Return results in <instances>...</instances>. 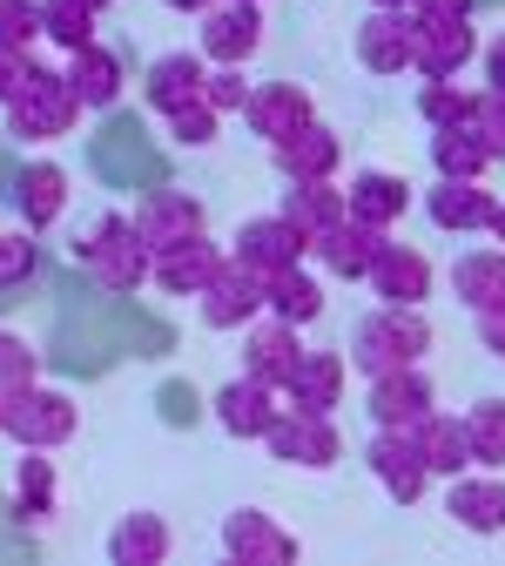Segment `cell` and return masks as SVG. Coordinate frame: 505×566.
<instances>
[{
    "instance_id": "cell-1",
    "label": "cell",
    "mask_w": 505,
    "mask_h": 566,
    "mask_svg": "<svg viewBox=\"0 0 505 566\" xmlns=\"http://www.w3.org/2000/svg\"><path fill=\"white\" fill-rule=\"evenodd\" d=\"M75 256H82V270H88L95 283H108L115 297L141 291V283H149V270H156V250L141 243V230H135L128 209H102V217L75 237Z\"/></svg>"
},
{
    "instance_id": "cell-2",
    "label": "cell",
    "mask_w": 505,
    "mask_h": 566,
    "mask_svg": "<svg viewBox=\"0 0 505 566\" xmlns=\"http://www.w3.org/2000/svg\"><path fill=\"white\" fill-rule=\"evenodd\" d=\"M424 350H431V317L418 304H378V311L357 317V331H350V365L365 378L424 365Z\"/></svg>"
},
{
    "instance_id": "cell-3",
    "label": "cell",
    "mask_w": 505,
    "mask_h": 566,
    "mask_svg": "<svg viewBox=\"0 0 505 566\" xmlns=\"http://www.w3.org/2000/svg\"><path fill=\"white\" fill-rule=\"evenodd\" d=\"M0 115H8V135L14 142H61V135H75V122L88 108L75 102L67 75H54L48 61H28V75L14 82L8 102H0Z\"/></svg>"
},
{
    "instance_id": "cell-4",
    "label": "cell",
    "mask_w": 505,
    "mask_h": 566,
    "mask_svg": "<svg viewBox=\"0 0 505 566\" xmlns=\"http://www.w3.org/2000/svg\"><path fill=\"white\" fill-rule=\"evenodd\" d=\"M75 424H82L75 398H67V391H54V385H41V378L0 398V432H8L21 452H28V446H41V452H61L67 439H75Z\"/></svg>"
},
{
    "instance_id": "cell-5",
    "label": "cell",
    "mask_w": 505,
    "mask_h": 566,
    "mask_svg": "<svg viewBox=\"0 0 505 566\" xmlns=\"http://www.w3.org/2000/svg\"><path fill=\"white\" fill-rule=\"evenodd\" d=\"M478 54V28L465 14H418L411 8V75L439 82V75H465Z\"/></svg>"
},
{
    "instance_id": "cell-6",
    "label": "cell",
    "mask_w": 505,
    "mask_h": 566,
    "mask_svg": "<svg viewBox=\"0 0 505 566\" xmlns=\"http://www.w3.org/2000/svg\"><path fill=\"white\" fill-rule=\"evenodd\" d=\"M263 446H270V459L297 465V472H330L344 459V439H337L330 411H291V405L276 411V424L263 432Z\"/></svg>"
},
{
    "instance_id": "cell-7",
    "label": "cell",
    "mask_w": 505,
    "mask_h": 566,
    "mask_svg": "<svg viewBox=\"0 0 505 566\" xmlns=\"http://www.w3.org/2000/svg\"><path fill=\"white\" fill-rule=\"evenodd\" d=\"M196 21H202L196 48H202L209 67H243L263 48V8H256V0H209Z\"/></svg>"
},
{
    "instance_id": "cell-8",
    "label": "cell",
    "mask_w": 505,
    "mask_h": 566,
    "mask_svg": "<svg viewBox=\"0 0 505 566\" xmlns=\"http://www.w3.org/2000/svg\"><path fill=\"white\" fill-rule=\"evenodd\" d=\"M128 217H135V230H141V243H149V250H169V243H189V237L209 230L202 202L189 189H141Z\"/></svg>"
},
{
    "instance_id": "cell-9",
    "label": "cell",
    "mask_w": 505,
    "mask_h": 566,
    "mask_svg": "<svg viewBox=\"0 0 505 566\" xmlns=\"http://www.w3.org/2000/svg\"><path fill=\"white\" fill-rule=\"evenodd\" d=\"M196 317H202L209 331H243L250 317H263V276L230 256L223 270L209 276V291L196 297Z\"/></svg>"
},
{
    "instance_id": "cell-10",
    "label": "cell",
    "mask_w": 505,
    "mask_h": 566,
    "mask_svg": "<svg viewBox=\"0 0 505 566\" xmlns=\"http://www.w3.org/2000/svg\"><path fill=\"white\" fill-rule=\"evenodd\" d=\"M230 256H236V263H250L256 276H270V270H291V263H304V256H311V237H304L291 217H283V209H270V217H250V223L236 230Z\"/></svg>"
},
{
    "instance_id": "cell-11",
    "label": "cell",
    "mask_w": 505,
    "mask_h": 566,
    "mask_svg": "<svg viewBox=\"0 0 505 566\" xmlns=\"http://www.w3.org/2000/svg\"><path fill=\"white\" fill-rule=\"evenodd\" d=\"M431 405H439V385H431L424 365H404V371H378L371 378V424H378V432H411Z\"/></svg>"
},
{
    "instance_id": "cell-12",
    "label": "cell",
    "mask_w": 505,
    "mask_h": 566,
    "mask_svg": "<svg viewBox=\"0 0 505 566\" xmlns=\"http://www.w3.org/2000/svg\"><path fill=\"white\" fill-rule=\"evenodd\" d=\"M350 54L378 82L385 75H411V8H371L365 28H357V41H350Z\"/></svg>"
},
{
    "instance_id": "cell-13",
    "label": "cell",
    "mask_w": 505,
    "mask_h": 566,
    "mask_svg": "<svg viewBox=\"0 0 505 566\" xmlns=\"http://www.w3.org/2000/svg\"><path fill=\"white\" fill-rule=\"evenodd\" d=\"M492 209H498V196L485 189V176H439V182H431V196H424L431 230H452V237L485 230Z\"/></svg>"
},
{
    "instance_id": "cell-14",
    "label": "cell",
    "mask_w": 505,
    "mask_h": 566,
    "mask_svg": "<svg viewBox=\"0 0 505 566\" xmlns=\"http://www.w3.org/2000/svg\"><path fill=\"white\" fill-rule=\"evenodd\" d=\"M223 559H230V566H291V559H297V539L283 533L270 513L236 506V513L223 520Z\"/></svg>"
},
{
    "instance_id": "cell-15",
    "label": "cell",
    "mask_w": 505,
    "mask_h": 566,
    "mask_svg": "<svg viewBox=\"0 0 505 566\" xmlns=\"http://www.w3.org/2000/svg\"><path fill=\"white\" fill-rule=\"evenodd\" d=\"M276 411H283V391L250 378V371H236L230 385H215V424H223L230 439H263L276 424Z\"/></svg>"
},
{
    "instance_id": "cell-16",
    "label": "cell",
    "mask_w": 505,
    "mask_h": 566,
    "mask_svg": "<svg viewBox=\"0 0 505 566\" xmlns=\"http://www.w3.org/2000/svg\"><path fill=\"white\" fill-rule=\"evenodd\" d=\"M243 122H250V135H263L270 149H276V142H291L297 128H311L317 108H311V95L297 82H256L250 102H243Z\"/></svg>"
},
{
    "instance_id": "cell-17",
    "label": "cell",
    "mask_w": 505,
    "mask_h": 566,
    "mask_svg": "<svg viewBox=\"0 0 505 566\" xmlns=\"http://www.w3.org/2000/svg\"><path fill=\"white\" fill-rule=\"evenodd\" d=\"M365 283L378 291V304H424L431 297V256L418 243H391L385 237L371 270H365Z\"/></svg>"
},
{
    "instance_id": "cell-18",
    "label": "cell",
    "mask_w": 505,
    "mask_h": 566,
    "mask_svg": "<svg viewBox=\"0 0 505 566\" xmlns=\"http://www.w3.org/2000/svg\"><path fill=\"white\" fill-rule=\"evenodd\" d=\"M243 371L250 378H263V385H276L283 391V378L297 371V358H304V344H297V324H283V317H250L243 324Z\"/></svg>"
},
{
    "instance_id": "cell-19",
    "label": "cell",
    "mask_w": 505,
    "mask_h": 566,
    "mask_svg": "<svg viewBox=\"0 0 505 566\" xmlns=\"http://www.w3.org/2000/svg\"><path fill=\"white\" fill-rule=\"evenodd\" d=\"M230 263V250H215L209 243V230L202 237H189V243H169V250H156V270H149V283H162L169 297H202L209 291V276Z\"/></svg>"
},
{
    "instance_id": "cell-20",
    "label": "cell",
    "mask_w": 505,
    "mask_h": 566,
    "mask_svg": "<svg viewBox=\"0 0 505 566\" xmlns=\"http://www.w3.org/2000/svg\"><path fill=\"white\" fill-rule=\"evenodd\" d=\"M344 385H350V358H337V350H304L297 371L283 378V405L291 411H337Z\"/></svg>"
},
{
    "instance_id": "cell-21",
    "label": "cell",
    "mask_w": 505,
    "mask_h": 566,
    "mask_svg": "<svg viewBox=\"0 0 505 566\" xmlns=\"http://www.w3.org/2000/svg\"><path fill=\"white\" fill-rule=\"evenodd\" d=\"M371 472H378V485L391 492L398 506H418L424 485H431V465L418 459L411 432H371Z\"/></svg>"
},
{
    "instance_id": "cell-22",
    "label": "cell",
    "mask_w": 505,
    "mask_h": 566,
    "mask_svg": "<svg viewBox=\"0 0 505 566\" xmlns=\"http://www.w3.org/2000/svg\"><path fill=\"white\" fill-rule=\"evenodd\" d=\"M445 513H452L465 533H478V539L505 533V479H498V472H459V479L445 485Z\"/></svg>"
},
{
    "instance_id": "cell-23",
    "label": "cell",
    "mask_w": 505,
    "mask_h": 566,
    "mask_svg": "<svg viewBox=\"0 0 505 566\" xmlns=\"http://www.w3.org/2000/svg\"><path fill=\"white\" fill-rule=\"evenodd\" d=\"M404 209H411V182L391 176V169H357L350 189H344V217L371 223V230H391Z\"/></svg>"
},
{
    "instance_id": "cell-24",
    "label": "cell",
    "mask_w": 505,
    "mask_h": 566,
    "mask_svg": "<svg viewBox=\"0 0 505 566\" xmlns=\"http://www.w3.org/2000/svg\"><path fill=\"white\" fill-rule=\"evenodd\" d=\"M61 75H67V88H75V102H82V108H115V102H122V88H128V82H122V54H115V48H102V41L75 48Z\"/></svg>"
},
{
    "instance_id": "cell-25",
    "label": "cell",
    "mask_w": 505,
    "mask_h": 566,
    "mask_svg": "<svg viewBox=\"0 0 505 566\" xmlns=\"http://www.w3.org/2000/svg\"><path fill=\"white\" fill-rule=\"evenodd\" d=\"M411 439H418V459L431 465V479H459V472H472L465 418H452V411H439V405H431V411L411 424Z\"/></svg>"
},
{
    "instance_id": "cell-26",
    "label": "cell",
    "mask_w": 505,
    "mask_h": 566,
    "mask_svg": "<svg viewBox=\"0 0 505 566\" xmlns=\"http://www.w3.org/2000/svg\"><path fill=\"white\" fill-rule=\"evenodd\" d=\"M276 169H283V182H317V176H337V163H344V142L324 128V122H311V128H297L291 142H276Z\"/></svg>"
},
{
    "instance_id": "cell-27",
    "label": "cell",
    "mask_w": 505,
    "mask_h": 566,
    "mask_svg": "<svg viewBox=\"0 0 505 566\" xmlns=\"http://www.w3.org/2000/svg\"><path fill=\"white\" fill-rule=\"evenodd\" d=\"M385 237H391V230H371V223L344 217V223H330V230L311 243V256H324V270H330V276H365Z\"/></svg>"
},
{
    "instance_id": "cell-28",
    "label": "cell",
    "mask_w": 505,
    "mask_h": 566,
    "mask_svg": "<svg viewBox=\"0 0 505 566\" xmlns=\"http://www.w3.org/2000/svg\"><path fill=\"white\" fill-rule=\"evenodd\" d=\"M176 553V533L162 513H122V526L108 533V559L115 566H162Z\"/></svg>"
},
{
    "instance_id": "cell-29",
    "label": "cell",
    "mask_w": 505,
    "mask_h": 566,
    "mask_svg": "<svg viewBox=\"0 0 505 566\" xmlns=\"http://www.w3.org/2000/svg\"><path fill=\"white\" fill-rule=\"evenodd\" d=\"M14 209H21V223H28L34 237L54 230V217L67 209V169H61V163H28L21 182H14Z\"/></svg>"
},
{
    "instance_id": "cell-30",
    "label": "cell",
    "mask_w": 505,
    "mask_h": 566,
    "mask_svg": "<svg viewBox=\"0 0 505 566\" xmlns=\"http://www.w3.org/2000/svg\"><path fill=\"white\" fill-rule=\"evenodd\" d=\"M263 311L283 317V324H311V317H324V276H311L304 263L270 270V276H263Z\"/></svg>"
},
{
    "instance_id": "cell-31",
    "label": "cell",
    "mask_w": 505,
    "mask_h": 566,
    "mask_svg": "<svg viewBox=\"0 0 505 566\" xmlns=\"http://www.w3.org/2000/svg\"><path fill=\"white\" fill-rule=\"evenodd\" d=\"M202 75H209L202 48H176V54H162V61L149 67V108L169 115V108L196 102V95H202Z\"/></svg>"
},
{
    "instance_id": "cell-32",
    "label": "cell",
    "mask_w": 505,
    "mask_h": 566,
    "mask_svg": "<svg viewBox=\"0 0 505 566\" xmlns=\"http://www.w3.org/2000/svg\"><path fill=\"white\" fill-rule=\"evenodd\" d=\"M276 209H283V217H291V223H297V230L317 243L330 223H344V189H337L330 176H317V182H291Z\"/></svg>"
},
{
    "instance_id": "cell-33",
    "label": "cell",
    "mask_w": 505,
    "mask_h": 566,
    "mask_svg": "<svg viewBox=\"0 0 505 566\" xmlns=\"http://www.w3.org/2000/svg\"><path fill=\"white\" fill-rule=\"evenodd\" d=\"M54 500H61V472H54V459L41 446H28V459L14 465V520L21 526H41L54 513Z\"/></svg>"
},
{
    "instance_id": "cell-34",
    "label": "cell",
    "mask_w": 505,
    "mask_h": 566,
    "mask_svg": "<svg viewBox=\"0 0 505 566\" xmlns=\"http://www.w3.org/2000/svg\"><path fill=\"white\" fill-rule=\"evenodd\" d=\"M452 291L465 311H492L505 304V250H465L452 263Z\"/></svg>"
},
{
    "instance_id": "cell-35",
    "label": "cell",
    "mask_w": 505,
    "mask_h": 566,
    "mask_svg": "<svg viewBox=\"0 0 505 566\" xmlns=\"http://www.w3.org/2000/svg\"><path fill=\"white\" fill-rule=\"evenodd\" d=\"M431 169H439V176H485V169H492L485 135H478L472 122H459V128H431Z\"/></svg>"
},
{
    "instance_id": "cell-36",
    "label": "cell",
    "mask_w": 505,
    "mask_h": 566,
    "mask_svg": "<svg viewBox=\"0 0 505 566\" xmlns=\"http://www.w3.org/2000/svg\"><path fill=\"white\" fill-rule=\"evenodd\" d=\"M478 102H485V88H472V82H459V75H439V82L418 88V115H424L431 128H459V122H472Z\"/></svg>"
},
{
    "instance_id": "cell-37",
    "label": "cell",
    "mask_w": 505,
    "mask_h": 566,
    "mask_svg": "<svg viewBox=\"0 0 505 566\" xmlns=\"http://www.w3.org/2000/svg\"><path fill=\"white\" fill-rule=\"evenodd\" d=\"M465 418V446H472V465L485 472H505V398H478Z\"/></svg>"
},
{
    "instance_id": "cell-38",
    "label": "cell",
    "mask_w": 505,
    "mask_h": 566,
    "mask_svg": "<svg viewBox=\"0 0 505 566\" xmlns=\"http://www.w3.org/2000/svg\"><path fill=\"white\" fill-rule=\"evenodd\" d=\"M95 21H102V14L82 8V0H41V34H48L54 48H67V54L95 41Z\"/></svg>"
},
{
    "instance_id": "cell-39",
    "label": "cell",
    "mask_w": 505,
    "mask_h": 566,
    "mask_svg": "<svg viewBox=\"0 0 505 566\" xmlns=\"http://www.w3.org/2000/svg\"><path fill=\"white\" fill-rule=\"evenodd\" d=\"M162 122H169V135L182 142V149H209V142L223 135V115H215L202 95H196V102H182V108H169Z\"/></svg>"
},
{
    "instance_id": "cell-40",
    "label": "cell",
    "mask_w": 505,
    "mask_h": 566,
    "mask_svg": "<svg viewBox=\"0 0 505 566\" xmlns=\"http://www.w3.org/2000/svg\"><path fill=\"white\" fill-rule=\"evenodd\" d=\"M34 378H41V350L28 337H14V331H0V398L34 385Z\"/></svg>"
},
{
    "instance_id": "cell-41",
    "label": "cell",
    "mask_w": 505,
    "mask_h": 566,
    "mask_svg": "<svg viewBox=\"0 0 505 566\" xmlns=\"http://www.w3.org/2000/svg\"><path fill=\"white\" fill-rule=\"evenodd\" d=\"M41 263V243L34 230H0V291H14V283H28Z\"/></svg>"
},
{
    "instance_id": "cell-42",
    "label": "cell",
    "mask_w": 505,
    "mask_h": 566,
    "mask_svg": "<svg viewBox=\"0 0 505 566\" xmlns=\"http://www.w3.org/2000/svg\"><path fill=\"white\" fill-rule=\"evenodd\" d=\"M41 0H0V48H41Z\"/></svg>"
},
{
    "instance_id": "cell-43",
    "label": "cell",
    "mask_w": 505,
    "mask_h": 566,
    "mask_svg": "<svg viewBox=\"0 0 505 566\" xmlns=\"http://www.w3.org/2000/svg\"><path fill=\"white\" fill-rule=\"evenodd\" d=\"M250 75H243V67H209V75H202V102L215 108V115H243V102H250Z\"/></svg>"
},
{
    "instance_id": "cell-44",
    "label": "cell",
    "mask_w": 505,
    "mask_h": 566,
    "mask_svg": "<svg viewBox=\"0 0 505 566\" xmlns=\"http://www.w3.org/2000/svg\"><path fill=\"white\" fill-rule=\"evenodd\" d=\"M472 128L485 135V149H492V163H505V95H492V88H485V102H478Z\"/></svg>"
},
{
    "instance_id": "cell-45",
    "label": "cell",
    "mask_w": 505,
    "mask_h": 566,
    "mask_svg": "<svg viewBox=\"0 0 505 566\" xmlns=\"http://www.w3.org/2000/svg\"><path fill=\"white\" fill-rule=\"evenodd\" d=\"M478 317V344L492 350V358L505 365V304H492V311H472Z\"/></svg>"
},
{
    "instance_id": "cell-46",
    "label": "cell",
    "mask_w": 505,
    "mask_h": 566,
    "mask_svg": "<svg viewBox=\"0 0 505 566\" xmlns=\"http://www.w3.org/2000/svg\"><path fill=\"white\" fill-rule=\"evenodd\" d=\"M485 88H492V95H505V34L485 48Z\"/></svg>"
},
{
    "instance_id": "cell-47",
    "label": "cell",
    "mask_w": 505,
    "mask_h": 566,
    "mask_svg": "<svg viewBox=\"0 0 505 566\" xmlns=\"http://www.w3.org/2000/svg\"><path fill=\"white\" fill-rule=\"evenodd\" d=\"M485 230H492V237H498V243H505V202H498V209H492V223H485Z\"/></svg>"
},
{
    "instance_id": "cell-48",
    "label": "cell",
    "mask_w": 505,
    "mask_h": 566,
    "mask_svg": "<svg viewBox=\"0 0 505 566\" xmlns=\"http://www.w3.org/2000/svg\"><path fill=\"white\" fill-rule=\"evenodd\" d=\"M169 8H176V14H202V8H209V0H169Z\"/></svg>"
},
{
    "instance_id": "cell-49",
    "label": "cell",
    "mask_w": 505,
    "mask_h": 566,
    "mask_svg": "<svg viewBox=\"0 0 505 566\" xmlns=\"http://www.w3.org/2000/svg\"><path fill=\"white\" fill-rule=\"evenodd\" d=\"M371 8H418V0H371Z\"/></svg>"
},
{
    "instance_id": "cell-50",
    "label": "cell",
    "mask_w": 505,
    "mask_h": 566,
    "mask_svg": "<svg viewBox=\"0 0 505 566\" xmlns=\"http://www.w3.org/2000/svg\"><path fill=\"white\" fill-rule=\"evenodd\" d=\"M82 8H95V14H108V8H115V0H82Z\"/></svg>"
},
{
    "instance_id": "cell-51",
    "label": "cell",
    "mask_w": 505,
    "mask_h": 566,
    "mask_svg": "<svg viewBox=\"0 0 505 566\" xmlns=\"http://www.w3.org/2000/svg\"><path fill=\"white\" fill-rule=\"evenodd\" d=\"M256 8H263V0H256Z\"/></svg>"
}]
</instances>
